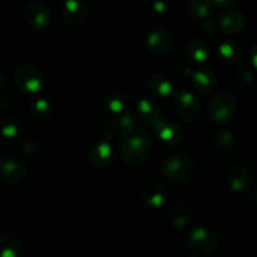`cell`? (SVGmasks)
Masks as SVG:
<instances>
[{"mask_svg": "<svg viewBox=\"0 0 257 257\" xmlns=\"http://www.w3.org/2000/svg\"><path fill=\"white\" fill-rule=\"evenodd\" d=\"M152 125L157 137L165 145L172 146L173 147V146L181 145L185 141V130L180 124H177V123L171 122V120H167L161 117Z\"/></svg>", "mask_w": 257, "mask_h": 257, "instance_id": "obj_8", "label": "cell"}, {"mask_svg": "<svg viewBox=\"0 0 257 257\" xmlns=\"http://www.w3.org/2000/svg\"><path fill=\"white\" fill-rule=\"evenodd\" d=\"M146 45L153 55L162 57L172 48V34L165 27H156L148 33Z\"/></svg>", "mask_w": 257, "mask_h": 257, "instance_id": "obj_9", "label": "cell"}, {"mask_svg": "<svg viewBox=\"0 0 257 257\" xmlns=\"http://www.w3.org/2000/svg\"><path fill=\"white\" fill-rule=\"evenodd\" d=\"M24 18L34 29H44L52 22V13L44 3L34 0L25 5Z\"/></svg>", "mask_w": 257, "mask_h": 257, "instance_id": "obj_10", "label": "cell"}, {"mask_svg": "<svg viewBox=\"0 0 257 257\" xmlns=\"http://www.w3.org/2000/svg\"><path fill=\"white\" fill-rule=\"evenodd\" d=\"M216 5L218 7H222V8H228V7H232L235 5L238 0H212Z\"/></svg>", "mask_w": 257, "mask_h": 257, "instance_id": "obj_33", "label": "cell"}, {"mask_svg": "<svg viewBox=\"0 0 257 257\" xmlns=\"http://www.w3.org/2000/svg\"><path fill=\"white\" fill-rule=\"evenodd\" d=\"M138 118L146 124H153L156 120L162 117L161 109L155 100L150 98H141L137 103Z\"/></svg>", "mask_w": 257, "mask_h": 257, "instance_id": "obj_19", "label": "cell"}, {"mask_svg": "<svg viewBox=\"0 0 257 257\" xmlns=\"http://www.w3.org/2000/svg\"><path fill=\"white\" fill-rule=\"evenodd\" d=\"M30 112L37 118L47 119V118L52 115V104L47 99H44V98L37 97L30 102Z\"/></svg>", "mask_w": 257, "mask_h": 257, "instance_id": "obj_27", "label": "cell"}, {"mask_svg": "<svg viewBox=\"0 0 257 257\" xmlns=\"http://www.w3.org/2000/svg\"><path fill=\"white\" fill-rule=\"evenodd\" d=\"M168 218L173 227L177 230L187 227L192 218V211H191L190 205L183 201H177V202L172 203L170 211H168Z\"/></svg>", "mask_w": 257, "mask_h": 257, "instance_id": "obj_17", "label": "cell"}, {"mask_svg": "<svg viewBox=\"0 0 257 257\" xmlns=\"http://www.w3.org/2000/svg\"><path fill=\"white\" fill-rule=\"evenodd\" d=\"M250 60L251 64L257 69V44L252 45V48L250 49Z\"/></svg>", "mask_w": 257, "mask_h": 257, "instance_id": "obj_35", "label": "cell"}, {"mask_svg": "<svg viewBox=\"0 0 257 257\" xmlns=\"http://www.w3.org/2000/svg\"><path fill=\"white\" fill-rule=\"evenodd\" d=\"M237 99L230 92H221L213 95L207 104V115L216 124H225L235 115Z\"/></svg>", "mask_w": 257, "mask_h": 257, "instance_id": "obj_5", "label": "cell"}, {"mask_svg": "<svg viewBox=\"0 0 257 257\" xmlns=\"http://www.w3.org/2000/svg\"><path fill=\"white\" fill-rule=\"evenodd\" d=\"M152 151V138L145 127H135L120 133L119 152L123 161L131 166L142 165Z\"/></svg>", "mask_w": 257, "mask_h": 257, "instance_id": "obj_1", "label": "cell"}, {"mask_svg": "<svg viewBox=\"0 0 257 257\" xmlns=\"http://www.w3.org/2000/svg\"><path fill=\"white\" fill-rule=\"evenodd\" d=\"M114 150H113L109 141L107 140L93 146L88 153V161H89L90 166L97 168V170H104V168L112 166V163L114 162Z\"/></svg>", "mask_w": 257, "mask_h": 257, "instance_id": "obj_12", "label": "cell"}, {"mask_svg": "<svg viewBox=\"0 0 257 257\" xmlns=\"http://www.w3.org/2000/svg\"><path fill=\"white\" fill-rule=\"evenodd\" d=\"M187 12L195 20H203L210 17L212 12V0H191Z\"/></svg>", "mask_w": 257, "mask_h": 257, "instance_id": "obj_24", "label": "cell"}, {"mask_svg": "<svg viewBox=\"0 0 257 257\" xmlns=\"http://www.w3.org/2000/svg\"><path fill=\"white\" fill-rule=\"evenodd\" d=\"M5 82H7V80H5L4 72H3V70L0 69V92H2V90L5 88Z\"/></svg>", "mask_w": 257, "mask_h": 257, "instance_id": "obj_36", "label": "cell"}, {"mask_svg": "<svg viewBox=\"0 0 257 257\" xmlns=\"http://www.w3.org/2000/svg\"><path fill=\"white\" fill-rule=\"evenodd\" d=\"M103 105H104V108L110 113V114L117 117V115L127 112L128 100L127 98L123 94H120V93L113 92L105 95L104 100H103Z\"/></svg>", "mask_w": 257, "mask_h": 257, "instance_id": "obj_23", "label": "cell"}, {"mask_svg": "<svg viewBox=\"0 0 257 257\" xmlns=\"http://www.w3.org/2000/svg\"><path fill=\"white\" fill-rule=\"evenodd\" d=\"M60 15L67 27L79 28L87 19L88 8L82 0H65Z\"/></svg>", "mask_w": 257, "mask_h": 257, "instance_id": "obj_11", "label": "cell"}, {"mask_svg": "<svg viewBox=\"0 0 257 257\" xmlns=\"http://www.w3.org/2000/svg\"><path fill=\"white\" fill-rule=\"evenodd\" d=\"M24 124L22 119L15 115H4L0 118V136L8 140L18 138L23 133Z\"/></svg>", "mask_w": 257, "mask_h": 257, "instance_id": "obj_20", "label": "cell"}, {"mask_svg": "<svg viewBox=\"0 0 257 257\" xmlns=\"http://www.w3.org/2000/svg\"><path fill=\"white\" fill-rule=\"evenodd\" d=\"M251 200H252L255 203H257V187L251 191Z\"/></svg>", "mask_w": 257, "mask_h": 257, "instance_id": "obj_37", "label": "cell"}, {"mask_svg": "<svg viewBox=\"0 0 257 257\" xmlns=\"http://www.w3.org/2000/svg\"><path fill=\"white\" fill-rule=\"evenodd\" d=\"M186 55L193 63H203L210 55V47L203 39H193L186 47Z\"/></svg>", "mask_w": 257, "mask_h": 257, "instance_id": "obj_21", "label": "cell"}, {"mask_svg": "<svg viewBox=\"0 0 257 257\" xmlns=\"http://www.w3.org/2000/svg\"><path fill=\"white\" fill-rule=\"evenodd\" d=\"M13 82L20 92L28 95L38 94L45 85L43 73L29 63H22L15 67L13 72Z\"/></svg>", "mask_w": 257, "mask_h": 257, "instance_id": "obj_3", "label": "cell"}, {"mask_svg": "<svg viewBox=\"0 0 257 257\" xmlns=\"http://www.w3.org/2000/svg\"><path fill=\"white\" fill-rule=\"evenodd\" d=\"M238 79L243 83V84H250L253 82V74L247 69V68H241L238 70Z\"/></svg>", "mask_w": 257, "mask_h": 257, "instance_id": "obj_31", "label": "cell"}, {"mask_svg": "<svg viewBox=\"0 0 257 257\" xmlns=\"http://www.w3.org/2000/svg\"><path fill=\"white\" fill-rule=\"evenodd\" d=\"M175 107L178 115L187 123H195L201 117V104L190 92H180L175 95Z\"/></svg>", "mask_w": 257, "mask_h": 257, "instance_id": "obj_7", "label": "cell"}, {"mask_svg": "<svg viewBox=\"0 0 257 257\" xmlns=\"http://www.w3.org/2000/svg\"><path fill=\"white\" fill-rule=\"evenodd\" d=\"M115 120H117L118 125H119L120 133H122L123 131L130 130V128L135 127V125L137 124V122H136V118L128 112H124V113H122V114L117 115Z\"/></svg>", "mask_w": 257, "mask_h": 257, "instance_id": "obj_29", "label": "cell"}, {"mask_svg": "<svg viewBox=\"0 0 257 257\" xmlns=\"http://www.w3.org/2000/svg\"><path fill=\"white\" fill-rule=\"evenodd\" d=\"M227 183L228 187L235 192H243L251 187L252 183V173L247 166L242 163L233 165L228 170L227 173Z\"/></svg>", "mask_w": 257, "mask_h": 257, "instance_id": "obj_14", "label": "cell"}, {"mask_svg": "<svg viewBox=\"0 0 257 257\" xmlns=\"http://www.w3.org/2000/svg\"><path fill=\"white\" fill-rule=\"evenodd\" d=\"M120 132V128L118 125L117 120H109V122L104 123L102 128V136L103 140L110 141L113 138H115L118 136V133Z\"/></svg>", "mask_w": 257, "mask_h": 257, "instance_id": "obj_28", "label": "cell"}, {"mask_svg": "<svg viewBox=\"0 0 257 257\" xmlns=\"http://www.w3.org/2000/svg\"><path fill=\"white\" fill-rule=\"evenodd\" d=\"M245 17L235 9H225L218 14L217 25L227 34H236L245 28Z\"/></svg>", "mask_w": 257, "mask_h": 257, "instance_id": "obj_15", "label": "cell"}, {"mask_svg": "<svg viewBox=\"0 0 257 257\" xmlns=\"http://www.w3.org/2000/svg\"><path fill=\"white\" fill-rule=\"evenodd\" d=\"M152 7L156 12L161 14V13H165L167 10V3H166V0H155Z\"/></svg>", "mask_w": 257, "mask_h": 257, "instance_id": "obj_32", "label": "cell"}, {"mask_svg": "<svg viewBox=\"0 0 257 257\" xmlns=\"http://www.w3.org/2000/svg\"><path fill=\"white\" fill-rule=\"evenodd\" d=\"M146 87L152 94L168 98L173 94V84L168 78L161 74H152L146 79Z\"/></svg>", "mask_w": 257, "mask_h": 257, "instance_id": "obj_18", "label": "cell"}, {"mask_svg": "<svg viewBox=\"0 0 257 257\" xmlns=\"http://www.w3.org/2000/svg\"><path fill=\"white\" fill-rule=\"evenodd\" d=\"M20 252V242L17 236L5 233L0 236V257H17Z\"/></svg>", "mask_w": 257, "mask_h": 257, "instance_id": "obj_26", "label": "cell"}, {"mask_svg": "<svg viewBox=\"0 0 257 257\" xmlns=\"http://www.w3.org/2000/svg\"><path fill=\"white\" fill-rule=\"evenodd\" d=\"M218 236L215 231L207 227H195L188 231L185 236V246L196 255H210L218 247Z\"/></svg>", "mask_w": 257, "mask_h": 257, "instance_id": "obj_4", "label": "cell"}, {"mask_svg": "<svg viewBox=\"0 0 257 257\" xmlns=\"http://www.w3.org/2000/svg\"><path fill=\"white\" fill-rule=\"evenodd\" d=\"M202 29L205 30L206 33H213L216 29L215 22H212V20H206L202 24Z\"/></svg>", "mask_w": 257, "mask_h": 257, "instance_id": "obj_34", "label": "cell"}, {"mask_svg": "<svg viewBox=\"0 0 257 257\" xmlns=\"http://www.w3.org/2000/svg\"><path fill=\"white\" fill-rule=\"evenodd\" d=\"M39 145L34 140H27L22 145V151L24 153H27V155H34V153H37L39 151Z\"/></svg>", "mask_w": 257, "mask_h": 257, "instance_id": "obj_30", "label": "cell"}, {"mask_svg": "<svg viewBox=\"0 0 257 257\" xmlns=\"http://www.w3.org/2000/svg\"><path fill=\"white\" fill-rule=\"evenodd\" d=\"M235 137L230 131L218 130L213 135V146L217 152L223 153V155L232 152L235 148Z\"/></svg>", "mask_w": 257, "mask_h": 257, "instance_id": "obj_25", "label": "cell"}, {"mask_svg": "<svg viewBox=\"0 0 257 257\" xmlns=\"http://www.w3.org/2000/svg\"><path fill=\"white\" fill-rule=\"evenodd\" d=\"M28 168L24 161L15 156L0 158V180L9 185H19L27 178Z\"/></svg>", "mask_w": 257, "mask_h": 257, "instance_id": "obj_6", "label": "cell"}, {"mask_svg": "<svg viewBox=\"0 0 257 257\" xmlns=\"http://www.w3.org/2000/svg\"><path fill=\"white\" fill-rule=\"evenodd\" d=\"M166 197H167V191L165 186L158 182H148L147 185L143 186L140 193L141 203L151 210H157L162 207Z\"/></svg>", "mask_w": 257, "mask_h": 257, "instance_id": "obj_13", "label": "cell"}, {"mask_svg": "<svg viewBox=\"0 0 257 257\" xmlns=\"http://www.w3.org/2000/svg\"><path fill=\"white\" fill-rule=\"evenodd\" d=\"M192 82L198 92L202 94H210L217 88L218 77L211 68H201L193 72Z\"/></svg>", "mask_w": 257, "mask_h": 257, "instance_id": "obj_16", "label": "cell"}, {"mask_svg": "<svg viewBox=\"0 0 257 257\" xmlns=\"http://www.w3.org/2000/svg\"><path fill=\"white\" fill-rule=\"evenodd\" d=\"M218 54H220V58L223 62L228 63V64H235L241 58V48L233 40H222L218 44Z\"/></svg>", "mask_w": 257, "mask_h": 257, "instance_id": "obj_22", "label": "cell"}, {"mask_svg": "<svg viewBox=\"0 0 257 257\" xmlns=\"http://www.w3.org/2000/svg\"><path fill=\"white\" fill-rule=\"evenodd\" d=\"M196 163L188 153L176 152L168 156L161 166V175L172 186L185 185L193 177Z\"/></svg>", "mask_w": 257, "mask_h": 257, "instance_id": "obj_2", "label": "cell"}]
</instances>
